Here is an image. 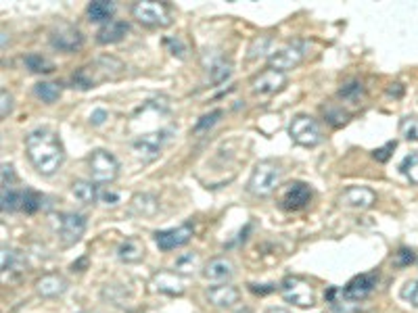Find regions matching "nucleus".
Segmentation results:
<instances>
[{
	"label": "nucleus",
	"mask_w": 418,
	"mask_h": 313,
	"mask_svg": "<svg viewBox=\"0 0 418 313\" xmlns=\"http://www.w3.org/2000/svg\"><path fill=\"white\" fill-rule=\"evenodd\" d=\"M26 151L32 165L42 176H52L63 165V147L57 134L48 127H38L28 134Z\"/></svg>",
	"instance_id": "obj_1"
},
{
	"label": "nucleus",
	"mask_w": 418,
	"mask_h": 313,
	"mask_svg": "<svg viewBox=\"0 0 418 313\" xmlns=\"http://www.w3.org/2000/svg\"><path fill=\"white\" fill-rule=\"evenodd\" d=\"M283 169L274 161H259L249 178V193L255 196L272 195L281 182Z\"/></svg>",
	"instance_id": "obj_2"
},
{
	"label": "nucleus",
	"mask_w": 418,
	"mask_h": 313,
	"mask_svg": "<svg viewBox=\"0 0 418 313\" xmlns=\"http://www.w3.org/2000/svg\"><path fill=\"white\" fill-rule=\"evenodd\" d=\"M88 167H90L92 180L98 182V184H109V182H113V180L118 178V173H120V163H118V159L111 155V153L103 151V149H98V151H94V153L90 155V159H88Z\"/></svg>",
	"instance_id": "obj_3"
},
{
	"label": "nucleus",
	"mask_w": 418,
	"mask_h": 313,
	"mask_svg": "<svg viewBox=\"0 0 418 313\" xmlns=\"http://www.w3.org/2000/svg\"><path fill=\"white\" fill-rule=\"evenodd\" d=\"M281 295L287 303H293L297 307H312L314 305V288L310 282L297 275H287L281 284Z\"/></svg>",
	"instance_id": "obj_4"
},
{
	"label": "nucleus",
	"mask_w": 418,
	"mask_h": 313,
	"mask_svg": "<svg viewBox=\"0 0 418 313\" xmlns=\"http://www.w3.org/2000/svg\"><path fill=\"white\" fill-rule=\"evenodd\" d=\"M289 134L291 138L301 144V147H316L322 142V130L320 123L310 115H297L289 125Z\"/></svg>",
	"instance_id": "obj_5"
},
{
	"label": "nucleus",
	"mask_w": 418,
	"mask_h": 313,
	"mask_svg": "<svg viewBox=\"0 0 418 313\" xmlns=\"http://www.w3.org/2000/svg\"><path fill=\"white\" fill-rule=\"evenodd\" d=\"M132 15H134V19H138L145 25L167 28L171 23L169 8H167L164 2H136L132 6Z\"/></svg>",
	"instance_id": "obj_6"
},
{
	"label": "nucleus",
	"mask_w": 418,
	"mask_h": 313,
	"mask_svg": "<svg viewBox=\"0 0 418 313\" xmlns=\"http://www.w3.org/2000/svg\"><path fill=\"white\" fill-rule=\"evenodd\" d=\"M50 44L52 48L61 50V52H76L80 50L84 44L82 32L69 23H61L50 32Z\"/></svg>",
	"instance_id": "obj_7"
},
{
	"label": "nucleus",
	"mask_w": 418,
	"mask_h": 313,
	"mask_svg": "<svg viewBox=\"0 0 418 313\" xmlns=\"http://www.w3.org/2000/svg\"><path fill=\"white\" fill-rule=\"evenodd\" d=\"M305 57V44L303 42H293L289 46L276 50L274 55H270V67L276 72H289L293 67H297Z\"/></svg>",
	"instance_id": "obj_8"
},
{
	"label": "nucleus",
	"mask_w": 418,
	"mask_h": 313,
	"mask_svg": "<svg viewBox=\"0 0 418 313\" xmlns=\"http://www.w3.org/2000/svg\"><path fill=\"white\" fill-rule=\"evenodd\" d=\"M86 232V217L80 213H63L59 215V238L63 244H76Z\"/></svg>",
	"instance_id": "obj_9"
},
{
	"label": "nucleus",
	"mask_w": 418,
	"mask_h": 313,
	"mask_svg": "<svg viewBox=\"0 0 418 313\" xmlns=\"http://www.w3.org/2000/svg\"><path fill=\"white\" fill-rule=\"evenodd\" d=\"M195 234V228L193 224H184V226H178V228H171V230H162L155 234V242L162 251H171V249H178V246H184L191 238Z\"/></svg>",
	"instance_id": "obj_10"
},
{
	"label": "nucleus",
	"mask_w": 418,
	"mask_h": 313,
	"mask_svg": "<svg viewBox=\"0 0 418 313\" xmlns=\"http://www.w3.org/2000/svg\"><path fill=\"white\" fill-rule=\"evenodd\" d=\"M376 282H378V275L376 274H360L356 275L345 288H343V297L347 301H362L366 299L373 290H375Z\"/></svg>",
	"instance_id": "obj_11"
},
{
	"label": "nucleus",
	"mask_w": 418,
	"mask_h": 313,
	"mask_svg": "<svg viewBox=\"0 0 418 313\" xmlns=\"http://www.w3.org/2000/svg\"><path fill=\"white\" fill-rule=\"evenodd\" d=\"M251 86H253V92H257V94H274L287 86V76L283 72H276L270 67L253 79Z\"/></svg>",
	"instance_id": "obj_12"
},
{
	"label": "nucleus",
	"mask_w": 418,
	"mask_h": 313,
	"mask_svg": "<svg viewBox=\"0 0 418 313\" xmlns=\"http://www.w3.org/2000/svg\"><path fill=\"white\" fill-rule=\"evenodd\" d=\"M312 200V190L307 184L303 182H293L287 186L285 195H283V207L287 211H299L303 207H307V203Z\"/></svg>",
	"instance_id": "obj_13"
},
{
	"label": "nucleus",
	"mask_w": 418,
	"mask_h": 313,
	"mask_svg": "<svg viewBox=\"0 0 418 313\" xmlns=\"http://www.w3.org/2000/svg\"><path fill=\"white\" fill-rule=\"evenodd\" d=\"M205 69H208L209 79L213 84H222L224 79H228V76L232 74V65L220 55V52H209L203 57Z\"/></svg>",
	"instance_id": "obj_14"
},
{
	"label": "nucleus",
	"mask_w": 418,
	"mask_h": 313,
	"mask_svg": "<svg viewBox=\"0 0 418 313\" xmlns=\"http://www.w3.org/2000/svg\"><path fill=\"white\" fill-rule=\"evenodd\" d=\"M341 205H347V207H356V209H371L376 203V195L371 190V188H347L343 195H341Z\"/></svg>",
	"instance_id": "obj_15"
},
{
	"label": "nucleus",
	"mask_w": 418,
	"mask_h": 313,
	"mask_svg": "<svg viewBox=\"0 0 418 313\" xmlns=\"http://www.w3.org/2000/svg\"><path fill=\"white\" fill-rule=\"evenodd\" d=\"M164 140H166V134L164 132H155V134H147V136H142V138H138L136 142H134V153L140 156V159H155L157 153H159V149H162V144H164Z\"/></svg>",
	"instance_id": "obj_16"
},
{
	"label": "nucleus",
	"mask_w": 418,
	"mask_h": 313,
	"mask_svg": "<svg viewBox=\"0 0 418 313\" xmlns=\"http://www.w3.org/2000/svg\"><path fill=\"white\" fill-rule=\"evenodd\" d=\"M208 301L215 307H232L235 303H239V290L235 286L228 284H220V286H209L208 288Z\"/></svg>",
	"instance_id": "obj_17"
},
{
	"label": "nucleus",
	"mask_w": 418,
	"mask_h": 313,
	"mask_svg": "<svg viewBox=\"0 0 418 313\" xmlns=\"http://www.w3.org/2000/svg\"><path fill=\"white\" fill-rule=\"evenodd\" d=\"M235 274V266H232V261L230 259H226V257H215V259H211L208 266H205V270H203V275L211 280V282H224V280H228V278H232Z\"/></svg>",
	"instance_id": "obj_18"
},
{
	"label": "nucleus",
	"mask_w": 418,
	"mask_h": 313,
	"mask_svg": "<svg viewBox=\"0 0 418 313\" xmlns=\"http://www.w3.org/2000/svg\"><path fill=\"white\" fill-rule=\"evenodd\" d=\"M128 30H130V25H128L125 21L113 19V21L105 23V25L98 30L96 42H98V44H113V42H120V40L128 34Z\"/></svg>",
	"instance_id": "obj_19"
},
{
	"label": "nucleus",
	"mask_w": 418,
	"mask_h": 313,
	"mask_svg": "<svg viewBox=\"0 0 418 313\" xmlns=\"http://www.w3.org/2000/svg\"><path fill=\"white\" fill-rule=\"evenodd\" d=\"M118 257L124 263H138L145 257V244L140 238H125L118 249Z\"/></svg>",
	"instance_id": "obj_20"
},
{
	"label": "nucleus",
	"mask_w": 418,
	"mask_h": 313,
	"mask_svg": "<svg viewBox=\"0 0 418 313\" xmlns=\"http://www.w3.org/2000/svg\"><path fill=\"white\" fill-rule=\"evenodd\" d=\"M36 288H38V295H42V297L55 299V297H59L67 290V282L61 275H44L42 280H38Z\"/></svg>",
	"instance_id": "obj_21"
},
{
	"label": "nucleus",
	"mask_w": 418,
	"mask_h": 313,
	"mask_svg": "<svg viewBox=\"0 0 418 313\" xmlns=\"http://www.w3.org/2000/svg\"><path fill=\"white\" fill-rule=\"evenodd\" d=\"M115 13V4L109 0H94L88 4V19L94 23H109Z\"/></svg>",
	"instance_id": "obj_22"
},
{
	"label": "nucleus",
	"mask_w": 418,
	"mask_h": 313,
	"mask_svg": "<svg viewBox=\"0 0 418 313\" xmlns=\"http://www.w3.org/2000/svg\"><path fill=\"white\" fill-rule=\"evenodd\" d=\"M72 193L74 196L84 203V205H92V203H96V198H98V190H96V186L92 184V182H86V180H78V182H74V186H72Z\"/></svg>",
	"instance_id": "obj_23"
},
{
	"label": "nucleus",
	"mask_w": 418,
	"mask_h": 313,
	"mask_svg": "<svg viewBox=\"0 0 418 313\" xmlns=\"http://www.w3.org/2000/svg\"><path fill=\"white\" fill-rule=\"evenodd\" d=\"M26 268V257L19 251L2 249V272H21Z\"/></svg>",
	"instance_id": "obj_24"
},
{
	"label": "nucleus",
	"mask_w": 418,
	"mask_h": 313,
	"mask_svg": "<svg viewBox=\"0 0 418 313\" xmlns=\"http://www.w3.org/2000/svg\"><path fill=\"white\" fill-rule=\"evenodd\" d=\"M34 94L40 98L42 103H55L59 96H61V86L55 84V81H40L34 86Z\"/></svg>",
	"instance_id": "obj_25"
},
{
	"label": "nucleus",
	"mask_w": 418,
	"mask_h": 313,
	"mask_svg": "<svg viewBox=\"0 0 418 313\" xmlns=\"http://www.w3.org/2000/svg\"><path fill=\"white\" fill-rule=\"evenodd\" d=\"M23 207V193L15 188H2V211L13 213Z\"/></svg>",
	"instance_id": "obj_26"
},
{
	"label": "nucleus",
	"mask_w": 418,
	"mask_h": 313,
	"mask_svg": "<svg viewBox=\"0 0 418 313\" xmlns=\"http://www.w3.org/2000/svg\"><path fill=\"white\" fill-rule=\"evenodd\" d=\"M26 65H28V69L34 72V74H50V72L55 69V63H52L50 59H46V57H42V55H36V52L26 57Z\"/></svg>",
	"instance_id": "obj_27"
},
{
	"label": "nucleus",
	"mask_w": 418,
	"mask_h": 313,
	"mask_svg": "<svg viewBox=\"0 0 418 313\" xmlns=\"http://www.w3.org/2000/svg\"><path fill=\"white\" fill-rule=\"evenodd\" d=\"M155 280H157V288L164 290V292H169V295H182L184 292V286L176 278V274H159Z\"/></svg>",
	"instance_id": "obj_28"
},
{
	"label": "nucleus",
	"mask_w": 418,
	"mask_h": 313,
	"mask_svg": "<svg viewBox=\"0 0 418 313\" xmlns=\"http://www.w3.org/2000/svg\"><path fill=\"white\" fill-rule=\"evenodd\" d=\"M400 171H402V173H404V176H406L410 182L418 184V151L410 153V155L402 161V165H400Z\"/></svg>",
	"instance_id": "obj_29"
},
{
	"label": "nucleus",
	"mask_w": 418,
	"mask_h": 313,
	"mask_svg": "<svg viewBox=\"0 0 418 313\" xmlns=\"http://www.w3.org/2000/svg\"><path fill=\"white\" fill-rule=\"evenodd\" d=\"M197 261H199V257H197L195 253H184V255H180V257L176 259L174 270H176L178 274H193L195 268H197Z\"/></svg>",
	"instance_id": "obj_30"
},
{
	"label": "nucleus",
	"mask_w": 418,
	"mask_h": 313,
	"mask_svg": "<svg viewBox=\"0 0 418 313\" xmlns=\"http://www.w3.org/2000/svg\"><path fill=\"white\" fill-rule=\"evenodd\" d=\"M132 205H134V209L140 211L142 215H151V213H155V209H157V200H155V196L151 195L134 196Z\"/></svg>",
	"instance_id": "obj_31"
},
{
	"label": "nucleus",
	"mask_w": 418,
	"mask_h": 313,
	"mask_svg": "<svg viewBox=\"0 0 418 313\" xmlns=\"http://www.w3.org/2000/svg\"><path fill=\"white\" fill-rule=\"evenodd\" d=\"M400 134L406 138V140H418V118L414 115H408L400 121Z\"/></svg>",
	"instance_id": "obj_32"
},
{
	"label": "nucleus",
	"mask_w": 418,
	"mask_h": 313,
	"mask_svg": "<svg viewBox=\"0 0 418 313\" xmlns=\"http://www.w3.org/2000/svg\"><path fill=\"white\" fill-rule=\"evenodd\" d=\"M42 207V195L36 190H26L23 193V211L26 213H36Z\"/></svg>",
	"instance_id": "obj_33"
},
{
	"label": "nucleus",
	"mask_w": 418,
	"mask_h": 313,
	"mask_svg": "<svg viewBox=\"0 0 418 313\" xmlns=\"http://www.w3.org/2000/svg\"><path fill=\"white\" fill-rule=\"evenodd\" d=\"M362 92H364V88H362L360 81H349L339 90V96L345 98V101H356L358 96H362Z\"/></svg>",
	"instance_id": "obj_34"
},
{
	"label": "nucleus",
	"mask_w": 418,
	"mask_h": 313,
	"mask_svg": "<svg viewBox=\"0 0 418 313\" xmlns=\"http://www.w3.org/2000/svg\"><path fill=\"white\" fill-rule=\"evenodd\" d=\"M402 299L408 301L412 307H417L418 309V280H410V282L404 284V288H402Z\"/></svg>",
	"instance_id": "obj_35"
},
{
	"label": "nucleus",
	"mask_w": 418,
	"mask_h": 313,
	"mask_svg": "<svg viewBox=\"0 0 418 313\" xmlns=\"http://www.w3.org/2000/svg\"><path fill=\"white\" fill-rule=\"evenodd\" d=\"M74 88H80V90H88V88H94V78L88 74V67L80 69L78 74H74Z\"/></svg>",
	"instance_id": "obj_36"
},
{
	"label": "nucleus",
	"mask_w": 418,
	"mask_h": 313,
	"mask_svg": "<svg viewBox=\"0 0 418 313\" xmlns=\"http://www.w3.org/2000/svg\"><path fill=\"white\" fill-rule=\"evenodd\" d=\"M220 118H222V111H220V109L211 111L209 115H203V118L197 121V125H195V132L199 134V132H205V130H209V127H213V125L220 121Z\"/></svg>",
	"instance_id": "obj_37"
},
{
	"label": "nucleus",
	"mask_w": 418,
	"mask_h": 313,
	"mask_svg": "<svg viewBox=\"0 0 418 313\" xmlns=\"http://www.w3.org/2000/svg\"><path fill=\"white\" fill-rule=\"evenodd\" d=\"M414 251L412 249H400L397 253H395V266H400V268H408L410 263H414Z\"/></svg>",
	"instance_id": "obj_38"
},
{
	"label": "nucleus",
	"mask_w": 418,
	"mask_h": 313,
	"mask_svg": "<svg viewBox=\"0 0 418 313\" xmlns=\"http://www.w3.org/2000/svg\"><path fill=\"white\" fill-rule=\"evenodd\" d=\"M395 151V142H387L385 147H380V149H376L375 151V159L378 161V163H385L389 156H391V153Z\"/></svg>",
	"instance_id": "obj_39"
},
{
	"label": "nucleus",
	"mask_w": 418,
	"mask_h": 313,
	"mask_svg": "<svg viewBox=\"0 0 418 313\" xmlns=\"http://www.w3.org/2000/svg\"><path fill=\"white\" fill-rule=\"evenodd\" d=\"M13 182H15V171L9 163H4L2 165V188H11Z\"/></svg>",
	"instance_id": "obj_40"
},
{
	"label": "nucleus",
	"mask_w": 418,
	"mask_h": 313,
	"mask_svg": "<svg viewBox=\"0 0 418 313\" xmlns=\"http://www.w3.org/2000/svg\"><path fill=\"white\" fill-rule=\"evenodd\" d=\"M0 96H2V111H0V115L2 118H9V113L13 111V98H11V94L6 90H2Z\"/></svg>",
	"instance_id": "obj_41"
},
{
	"label": "nucleus",
	"mask_w": 418,
	"mask_h": 313,
	"mask_svg": "<svg viewBox=\"0 0 418 313\" xmlns=\"http://www.w3.org/2000/svg\"><path fill=\"white\" fill-rule=\"evenodd\" d=\"M167 46L171 48V52L174 55H178L180 59L184 57V52H186V48H184V44H182V40L180 38H169L167 40Z\"/></svg>",
	"instance_id": "obj_42"
},
{
	"label": "nucleus",
	"mask_w": 418,
	"mask_h": 313,
	"mask_svg": "<svg viewBox=\"0 0 418 313\" xmlns=\"http://www.w3.org/2000/svg\"><path fill=\"white\" fill-rule=\"evenodd\" d=\"M105 119H107V111H105V109H96V111H92V115H90V123H92V125H101V123H105Z\"/></svg>",
	"instance_id": "obj_43"
},
{
	"label": "nucleus",
	"mask_w": 418,
	"mask_h": 313,
	"mask_svg": "<svg viewBox=\"0 0 418 313\" xmlns=\"http://www.w3.org/2000/svg\"><path fill=\"white\" fill-rule=\"evenodd\" d=\"M101 198L105 200V205H118V200H120V195L118 193H109V190H105Z\"/></svg>",
	"instance_id": "obj_44"
},
{
	"label": "nucleus",
	"mask_w": 418,
	"mask_h": 313,
	"mask_svg": "<svg viewBox=\"0 0 418 313\" xmlns=\"http://www.w3.org/2000/svg\"><path fill=\"white\" fill-rule=\"evenodd\" d=\"M402 92H404L402 84H391V88L387 90V94H391V96H402Z\"/></svg>",
	"instance_id": "obj_45"
},
{
	"label": "nucleus",
	"mask_w": 418,
	"mask_h": 313,
	"mask_svg": "<svg viewBox=\"0 0 418 313\" xmlns=\"http://www.w3.org/2000/svg\"><path fill=\"white\" fill-rule=\"evenodd\" d=\"M266 313H291L289 309H285V307H272V309H268Z\"/></svg>",
	"instance_id": "obj_46"
},
{
	"label": "nucleus",
	"mask_w": 418,
	"mask_h": 313,
	"mask_svg": "<svg viewBox=\"0 0 418 313\" xmlns=\"http://www.w3.org/2000/svg\"><path fill=\"white\" fill-rule=\"evenodd\" d=\"M327 313H343L341 309H331V312H327Z\"/></svg>",
	"instance_id": "obj_47"
}]
</instances>
